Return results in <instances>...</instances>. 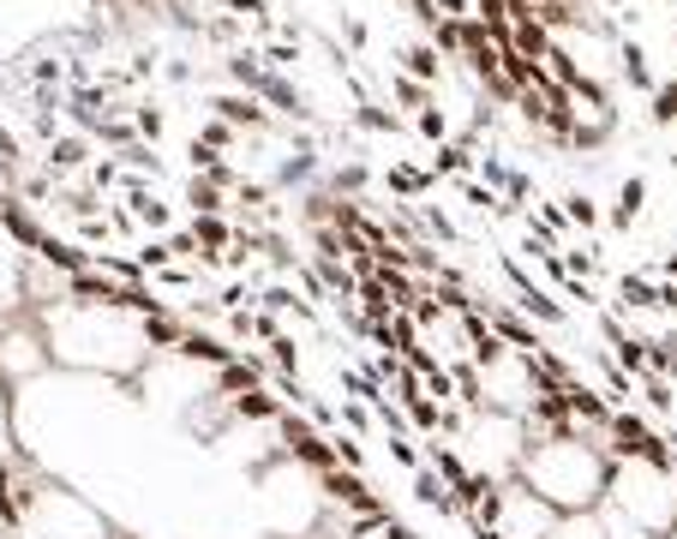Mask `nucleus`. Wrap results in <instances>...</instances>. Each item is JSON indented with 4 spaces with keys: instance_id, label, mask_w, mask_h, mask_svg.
Listing matches in <instances>:
<instances>
[{
    "instance_id": "1a4fd4ad",
    "label": "nucleus",
    "mask_w": 677,
    "mask_h": 539,
    "mask_svg": "<svg viewBox=\"0 0 677 539\" xmlns=\"http://www.w3.org/2000/svg\"><path fill=\"white\" fill-rule=\"evenodd\" d=\"M414 133L425 138V144H432V151H438V144H450L455 133H450V114H444V102H432V108H420L414 114Z\"/></svg>"
},
{
    "instance_id": "ddd939ff",
    "label": "nucleus",
    "mask_w": 677,
    "mask_h": 539,
    "mask_svg": "<svg viewBox=\"0 0 677 539\" xmlns=\"http://www.w3.org/2000/svg\"><path fill=\"white\" fill-rule=\"evenodd\" d=\"M12 456V384L0 377V462Z\"/></svg>"
},
{
    "instance_id": "f257e3e1",
    "label": "nucleus",
    "mask_w": 677,
    "mask_h": 539,
    "mask_svg": "<svg viewBox=\"0 0 677 539\" xmlns=\"http://www.w3.org/2000/svg\"><path fill=\"white\" fill-rule=\"evenodd\" d=\"M516 479H522V486H534L557 516H582V509L606 504L612 456L594 438H582V432H546V438L527 444Z\"/></svg>"
},
{
    "instance_id": "423d86ee",
    "label": "nucleus",
    "mask_w": 677,
    "mask_h": 539,
    "mask_svg": "<svg viewBox=\"0 0 677 539\" xmlns=\"http://www.w3.org/2000/svg\"><path fill=\"white\" fill-rule=\"evenodd\" d=\"M414 504H425V509H444V516H455V486H450V479L432 468V462H425V468L414 474Z\"/></svg>"
},
{
    "instance_id": "9d476101",
    "label": "nucleus",
    "mask_w": 677,
    "mask_h": 539,
    "mask_svg": "<svg viewBox=\"0 0 677 539\" xmlns=\"http://www.w3.org/2000/svg\"><path fill=\"white\" fill-rule=\"evenodd\" d=\"M557 204H564V216H570V228H576V235L599 228V204H594V193H564Z\"/></svg>"
},
{
    "instance_id": "39448f33",
    "label": "nucleus",
    "mask_w": 677,
    "mask_h": 539,
    "mask_svg": "<svg viewBox=\"0 0 677 539\" xmlns=\"http://www.w3.org/2000/svg\"><path fill=\"white\" fill-rule=\"evenodd\" d=\"M396 61H402L396 72H408V79L432 84V91H438V84H444V54H438V42H432V37H425V42H408V49L396 54Z\"/></svg>"
},
{
    "instance_id": "6e6552de",
    "label": "nucleus",
    "mask_w": 677,
    "mask_h": 539,
    "mask_svg": "<svg viewBox=\"0 0 677 539\" xmlns=\"http://www.w3.org/2000/svg\"><path fill=\"white\" fill-rule=\"evenodd\" d=\"M552 539H606V521H599V509H582V516H557Z\"/></svg>"
},
{
    "instance_id": "9b49d317",
    "label": "nucleus",
    "mask_w": 677,
    "mask_h": 539,
    "mask_svg": "<svg viewBox=\"0 0 677 539\" xmlns=\"http://www.w3.org/2000/svg\"><path fill=\"white\" fill-rule=\"evenodd\" d=\"M647 102H654V108H647V121H654V126H671V121H677V79H659Z\"/></svg>"
},
{
    "instance_id": "7ed1b4c3",
    "label": "nucleus",
    "mask_w": 677,
    "mask_h": 539,
    "mask_svg": "<svg viewBox=\"0 0 677 539\" xmlns=\"http://www.w3.org/2000/svg\"><path fill=\"white\" fill-rule=\"evenodd\" d=\"M606 504L624 509L629 521L647 533V539H666L677 528V479L666 462H647V456H624L612 462V486H606Z\"/></svg>"
},
{
    "instance_id": "20e7f679",
    "label": "nucleus",
    "mask_w": 677,
    "mask_h": 539,
    "mask_svg": "<svg viewBox=\"0 0 677 539\" xmlns=\"http://www.w3.org/2000/svg\"><path fill=\"white\" fill-rule=\"evenodd\" d=\"M642 210H647V174H624V180H617V193H612L606 222L612 228H636Z\"/></svg>"
},
{
    "instance_id": "f8f14e48",
    "label": "nucleus",
    "mask_w": 677,
    "mask_h": 539,
    "mask_svg": "<svg viewBox=\"0 0 677 539\" xmlns=\"http://www.w3.org/2000/svg\"><path fill=\"white\" fill-rule=\"evenodd\" d=\"M132 121H139V138H144V144H156L162 133H168V114L151 108V102H132Z\"/></svg>"
},
{
    "instance_id": "4468645a",
    "label": "nucleus",
    "mask_w": 677,
    "mask_h": 539,
    "mask_svg": "<svg viewBox=\"0 0 677 539\" xmlns=\"http://www.w3.org/2000/svg\"><path fill=\"white\" fill-rule=\"evenodd\" d=\"M666 539H677V528H671V533H666Z\"/></svg>"
},
{
    "instance_id": "0eeeda50",
    "label": "nucleus",
    "mask_w": 677,
    "mask_h": 539,
    "mask_svg": "<svg viewBox=\"0 0 677 539\" xmlns=\"http://www.w3.org/2000/svg\"><path fill=\"white\" fill-rule=\"evenodd\" d=\"M642 407H647V414H654V419H671V414H677L671 377H654V372H647V377H642Z\"/></svg>"
},
{
    "instance_id": "f03ea898",
    "label": "nucleus",
    "mask_w": 677,
    "mask_h": 539,
    "mask_svg": "<svg viewBox=\"0 0 677 539\" xmlns=\"http://www.w3.org/2000/svg\"><path fill=\"white\" fill-rule=\"evenodd\" d=\"M455 456L468 462V474H485V479H516L527 444H534V432H527L522 414H498V407H468V419L455 426V438H444Z\"/></svg>"
}]
</instances>
